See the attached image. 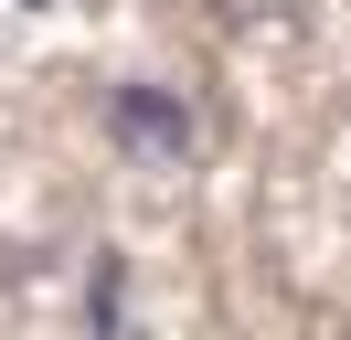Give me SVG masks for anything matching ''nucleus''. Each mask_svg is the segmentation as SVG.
<instances>
[{
  "label": "nucleus",
  "mask_w": 351,
  "mask_h": 340,
  "mask_svg": "<svg viewBox=\"0 0 351 340\" xmlns=\"http://www.w3.org/2000/svg\"><path fill=\"white\" fill-rule=\"evenodd\" d=\"M107 127H117L128 149H149V160H181V149H192V106H181V96H160V85H117Z\"/></svg>",
  "instance_id": "obj_1"
}]
</instances>
